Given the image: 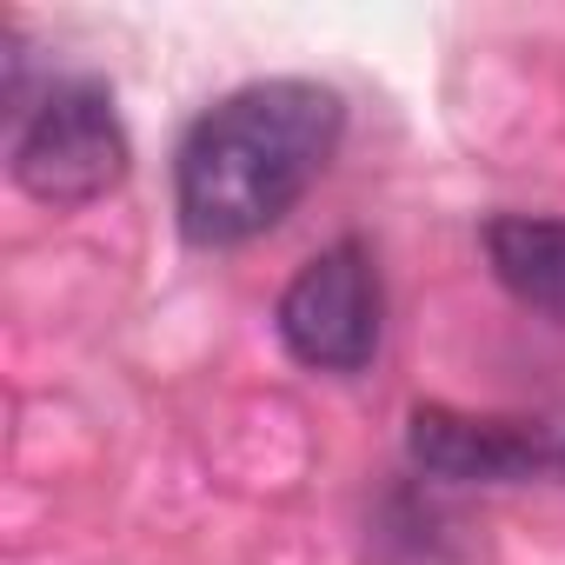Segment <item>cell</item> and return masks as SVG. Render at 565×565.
Here are the masks:
<instances>
[{"mask_svg":"<svg viewBox=\"0 0 565 565\" xmlns=\"http://www.w3.org/2000/svg\"><path fill=\"white\" fill-rule=\"evenodd\" d=\"M127 160H134V147H127V127L114 114V94L87 74L54 81L14 120V140H8V167H14L21 193L54 206V213L107 200L127 180Z\"/></svg>","mask_w":565,"mask_h":565,"instance_id":"obj_2","label":"cell"},{"mask_svg":"<svg viewBox=\"0 0 565 565\" xmlns=\"http://www.w3.org/2000/svg\"><path fill=\"white\" fill-rule=\"evenodd\" d=\"M492 279L532 313L565 327V220L552 213H492L479 226Z\"/></svg>","mask_w":565,"mask_h":565,"instance_id":"obj_5","label":"cell"},{"mask_svg":"<svg viewBox=\"0 0 565 565\" xmlns=\"http://www.w3.org/2000/svg\"><path fill=\"white\" fill-rule=\"evenodd\" d=\"M273 327H279V347L313 373H366L386 333V287L373 253L360 239H333L327 253H313L287 279Z\"/></svg>","mask_w":565,"mask_h":565,"instance_id":"obj_4","label":"cell"},{"mask_svg":"<svg viewBox=\"0 0 565 565\" xmlns=\"http://www.w3.org/2000/svg\"><path fill=\"white\" fill-rule=\"evenodd\" d=\"M347 140V100L320 81L279 74L213 100L173 153L180 233L206 253L273 233L333 167Z\"/></svg>","mask_w":565,"mask_h":565,"instance_id":"obj_1","label":"cell"},{"mask_svg":"<svg viewBox=\"0 0 565 565\" xmlns=\"http://www.w3.org/2000/svg\"><path fill=\"white\" fill-rule=\"evenodd\" d=\"M406 459L433 486L565 479V413H459L419 399L406 413Z\"/></svg>","mask_w":565,"mask_h":565,"instance_id":"obj_3","label":"cell"}]
</instances>
